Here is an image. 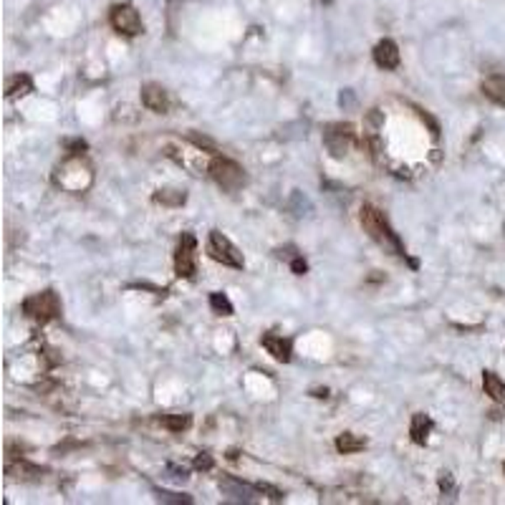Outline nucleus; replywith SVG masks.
I'll list each match as a JSON object with an SVG mask.
<instances>
[{
  "instance_id": "nucleus-1",
  "label": "nucleus",
  "mask_w": 505,
  "mask_h": 505,
  "mask_svg": "<svg viewBox=\"0 0 505 505\" xmlns=\"http://www.w3.org/2000/svg\"><path fill=\"white\" fill-rule=\"evenodd\" d=\"M361 225H364V230L369 233V238L377 241L382 248H389V250H394L397 255H404V248L402 243H399L397 233L387 223L384 212H379L374 205H364V207H361Z\"/></svg>"
},
{
  "instance_id": "nucleus-2",
  "label": "nucleus",
  "mask_w": 505,
  "mask_h": 505,
  "mask_svg": "<svg viewBox=\"0 0 505 505\" xmlns=\"http://www.w3.org/2000/svg\"><path fill=\"white\" fill-rule=\"evenodd\" d=\"M23 313L36 319L38 324H49V321L61 316V301L54 291H43V293L28 296L23 301Z\"/></svg>"
},
{
  "instance_id": "nucleus-3",
  "label": "nucleus",
  "mask_w": 505,
  "mask_h": 505,
  "mask_svg": "<svg viewBox=\"0 0 505 505\" xmlns=\"http://www.w3.org/2000/svg\"><path fill=\"white\" fill-rule=\"evenodd\" d=\"M210 175H212V180L223 187V190H228V193L241 190V187L248 182V177H245V172H243L241 164L233 162V159H228V157H215V159H212Z\"/></svg>"
},
{
  "instance_id": "nucleus-4",
  "label": "nucleus",
  "mask_w": 505,
  "mask_h": 505,
  "mask_svg": "<svg viewBox=\"0 0 505 505\" xmlns=\"http://www.w3.org/2000/svg\"><path fill=\"white\" fill-rule=\"evenodd\" d=\"M207 253H210V258L217 260V263L228 265V268H238L241 271L245 260H243V253L233 245V243L225 238L220 230H212L210 238H207Z\"/></svg>"
},
{
  "instance_id": "nucleus-5",
  "label": "nucleus",
  "mask_w": 505,
  "mask_h": 505,
  "mask_svg": "<svg viewBox=\"0 0 505 505\" xmlns=\"http://www.w3.org/2000/svg\"><path fill=\"white\" fill-rule=\"evenodd\" d=\"M114 30L124 33V36H139L142 30H145V23H142V16L134 6L129 3H121V6L111 8V16H109Z\"/></svg>"
},
{
  "instance_id": "nucleus-6",
  "label": "nucleus",
  "mask_w": 505,
  "mask_h": 505,
  "mask_svg": "<svg viewBox=\"0 0 505 505\" xmlns=\"http://www.w3.org/2000/svg\"><path fill=\"white\" fill-rule=\"evenodd\" d=\"M351 139H354V126L351 124H331L324 134V145L336 159H341L349 152Z\"/></svg>"
},
{
  "instance_id": "nucleus-7",
  "label": "nucleus",
  "mask_w": 505,
  "mask_h": 505,
  "mask_svg": "<svg viewBox=\"0 0 505 505\" xmlns=\"http://www.w3.org/2000/svg\"><path fill=\"white\" fill-rule=\"evenodd\" d=\"M195 250H197V241L193 233H185L180 238V245L175 253V273L180 278H193L195 276Z\"/></svg>"
},
{
  "instance_id": "nucleus-8",
  "label": "nucleus",
  "mask_w": 505,
  "mask_h": 505,
  "mask_svg": "<svg viewBox=\"0 0 505 505\" xmlns=\"http://www.w3.org/2000/svg\"><path fill=\"white\" fill-rule=\"evenodd\" d=\"M374 61H377L379 68H387V71H394L399 66V49L397 43L384 38L374 46Z\"/></svg>"
},
{
  "instance_id": "nucleus-9",
  "label": "nucleus",
  "mask_w": 505,
  "mask_h": 505,
  "mask_svg": "<svg viewBox=\"0 0 505 505\" xmlns=\"http://www.w3.org/2000/svg\"><path fill=\"white\" fill-rule=\"evenodd\" d=\"M142 104H145L150 111H154V114H167L169 97H167V91H164L162 86L147 84L145 89H142Z\"/></svg>"
},
{
  "instance_id": "nucleus-10",
  "label": "nucleus",
  "mask_w": 505,
  "mask_h": 505,
  "mask_svg": "<svg viewBox=\"0 0 505 505\" xmlns=\"http://www.w3.org/2000/svg\"><path fill=\"white\" fill-rule=\"evenodd\" d=\"M260 343H263V349L268 351V354L273 356L276 361H291V354H293V346H291L288 339L278 336V334H263V339H260Z\"/></svg>"
},
{
  "instance_id": "nucleus-11",
  "label": "nucleus",
  "mask_w": 505,
  "mask_h": 505,
  "mask_svg": "<svg viewBox=\"0 0 505 505\" xmlns=\"http://www.w3.org/2000/svg\"><path fill=\"white\" fill-rule=\"evenodd\" d=\"M220 490L228 495V500H235V503H253L258 487L238 482V480H233V477H225V480H220Z\"/></svg>"
},
{
  "instance_id": "nucleus-12",
  "label": "nucleus",
  "mask_w": 505,
  "mask_h": 505,
  "mask_svg": "<svg viewBox=\"0 0 505 505\" xmlns=\"http://www.w3.org/2000/svg\"><path fill=\"white\" fill-rule=\"evenodd\" d=\"M430 430H432V420H430L427 415L417 412V415L412 417V425H409L412 442H415V445H425V442H427V437H430Z\"/></svg>"
},
{
  "instance_id": "nucleus-13",
  "label": "nucleus",
  "mask_w": 505,
  "mask_h": 505,
  "mask_svg": "<svg viewBox=\"0 0 505 505\" xmlns=\"http://www.w3.org/2000/svg\"><path fill=\"white\" fill-rule=\"evenodd\" d=\"M482 387H485V394L495 402L505 404V382L498 377L495 372H482Z\"/></svg>"
},
{
  "instance_id": "nucleus-14",
  "label": "nucleus",
  "mask_w": 505,
  "mask_h": 505,
  "mask_svg": "<svg viewBox=\"0 0 505 505\" xmlns=\"http://www.w3.org/2000/svg\"><path fill=\"white\" fill-rule=\"evenodd\" d=\"M482 91L487 99H493L495 104L505 107V76H490L482 81Z\"/></svg>"
},
{
  "instance_id": "nucleus-15",
  "label": "nucleus",
  "mask_w": 505,
  "mask_h": 505,
  "mask_svg": "<svg viewBox=\"0 0 505 505\" xmlns=\"http://www.w3.org/2000/svg\"><path fill=\"white\" fill-rule=\"evenodd\" d=\"M367 447V439L356 437V434L351 432H343L336 437V450L341 452V455H354V452H361Z\"/></svg>"
},
{
  "instance_id": "nucleus-16",
  "label": "nucleus",
  "mask_w": 505,
  "mask_h": 505,
  "mask_svg": "<svg viewBox=\"0 0 505 505\" xmlns=\"http://www.w3.org/2000/svg\"><path fill=\"white\" fill-rule=\"evenodd\" d=\"M28 91H33V84H30V76H28V73H18V76H13L11 81H8V86H6V94H8L11 99L25 97Z\"/></svg>"
},
{
  "instance_id": "nucleus-17",
  "label": "nucleus",
  "mask_w": 505,
  "mask_h": 505,
  "mask_svg": "<svg viewBox=\"0 0 505 505\" xmlns=\"http://www.w3.org/2000/svg\"><path fill=\"white\" fill-rule=\"evenodd\" d=\"M185 200L187 195L182 190H157L154 193V202L169 205V207H180V205H185Z\"/></svg>"
},
{
  "instance_id": "nucleus-18",
  "label": "nucleus",
  "mask_w": 505,
  "mask_h": 505,
  "mask_svg": "<svg viewBox=\"0 0 505 505\" xmlns=\"http://www.w3.org/2000/svg\"><path fill=\"white\" fill-rule=\"evenodd\" d=\"M193 425V417L190 415H164L162 417V427H167L169 432H182Z\"/></svg>"
},
{
  "instance_id": "nucleus-19",
  "label": "nucleus",
  "mask_w": 505,
  "mask_h": 505,
  "mask_svg": "<svg viewBox=\"0 0 505 505\" xmlns=\"http://www.w3.org/2000/svg\"><path fill=\"white\" fill-rule=\"evenodd\" d=\"M210 308L215 313H220V316H233L235 313L233 303H230V298L225 293H210Z\"/></svg>"
},
{
  "instance_id": "nucleus-20",
  "label": "nucleus",
  "mask_w": 505,
  "mask_h": 505,
  "mask_svg": "<svg viewBox=\"0 0 505 505\" xmlns=\"http://www.w3.org/2000/svg\"><path fill=\"white\" fill-rule=\"evenodd\" d=\"M157 500H159V503H175V505H180V503H193V498H190V495L164 493V490H157Z\"/></svg>"
},
{
  "instance_id": "nucleus-21",
  "label": "nucleus",
  "mask_w": 505,
  "mask_h": 505,
  "mask_svg": "<svg viewBox=\"0 0 505 505\" xmlns=\"http://www.w3.org/2000/svg\"><path fill=\"white\" fill-rule=\"evenodd\" d=\"M195 470H212V457L207 452H200L195 457Z\"/></svg>"
},
{
  "instance_id": "nucleus-22",
  "label": "nucleus",
  "mask_w": 505,
  "mask_h": 505,
  "mask_svg": "<svg viewBox=\"0 0 505 505\" xmlns=\"http://www.w3.org/2000/svg\"><path fill=\"white\" fill-rule=\"evenodd\" d=\"M167 473L172 480H187V477H190V473H187L185 468H177V465H167Z\"/></svg>"
},
{
  "instance_id": "nucleus-23",
  "label": "nucleus",
  "mask_w": 505,
  "mask_h": 505,
  "mask_svg": "<svg viewBox=\"0 0 505 505\" xmlns=\"http://www.w3.org/2000/svg\"><path fill=\"white\" fill-rule=\"evenodd\" d=\"M291 268H293V273L296 276H303V273L308 271V265H306V260L301 258V255H296L293 260H291Z\"/></svg>"
},
{
  "instance_id": "nucleus-24",
  "label": "nucleus",
  "mask_w": 505,
  "mask_h": 505,
  "mask_svg": "<svg viewBox=\"0 0 505 505\" xmlns=\"http://www.w3.org/2000/svg\"><path fill=\"white\" fill-rule=\"evenodd\" d=\"M439 487H442V490H450V487H452L450 473H442V477H439Z\"/></svg>"
},
{
  "instance_id": "nucleus-25",
  "label": "nucleus",
  "mask_w": 505,
  "mask_h": 505,
  "mask_svg": "<svg viewBox=\"0 0 505 505\" xmlns=\"http://www.w3.org/2000/svg\"><path fill=\"white\" fill-rule=\"evenodd\" d=\"M339 102H341V107H343V104H346V107H349V104H354V97H351V91H349V89L343 91L341 99H339Z\"/></svg>"
},
{
  "instance_id": "nucleus-26",
  "label": "nucleus",
  "mask_w": 505,
  "mask_h": 505,
  "mask_svg": "<svg viewBox=\"0 0 505 505\" xmlns=\"http://www.w3.org/2000/svg\"><path fill=\"white\" fill-rule=\"evenodd\" d=\"M71 150H86V142H81V139H76V142H66Z\"/></svg>"
},
{
  "instance_id": "nucleus-27",
  "label": "nucleus",
  "mask_w": 505,
  "mask_h": 505,
  "mask_svg": "<svg viewBox=\"0 0 505 505\" xmlns=\"http://www.w3.org/2000/svg\"><path fill=\"white\" fill-rule=\"evenodd\" d=\"M503 470H505V465H503Z\"/></svg>"
}]
</instances>
